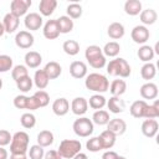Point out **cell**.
I'll list each match as a JSON object with an SVG mask.
<instances>
[{"mask_svg": "<svg viewBox=\"0 0 159 159\" xmlns=\"http://www.w3.org/2000/svg\"><path fill=\"white\" fill-rule=\"evenodd\" d=\"M84 86H86L87 89L101 94V93H104V92L108 91L109 81L107 80V77L104 75L98 73V72H92V73L86 76Z\"/></svg>", "mask_w": 159, "mask_h": 159, "instance_id": "cell-1", "label": "cell"}, {"mask_svg": "<svg viewBox=\"0 0 159 159\" xmlns=\"http://www.w3.org/2000/svg\"><path fill=\"white\" fill-rule=\"evenodd\" d=\"M84 57L91 67L101 70L107 65V58L102 52V48L97 45H89L84 51Z\"/></svg>", "mask_w": 159, "mask_h": 159, "instance_id": "cell-2", "label": "cell"}, {"mask_svg": "<svg viewBox=\"0 0 159 159\" xmlns=\"http://www.w3.org/2000/svg\"><path fill=\"white\" fill-rule=\"evenodd\" d=\"M107 73L111 76H118L120 78H127L130 76L132 70L127 60L122 57H116L114 60H111L107 65Z\"/></svg>", "mask_w": 159, "mask_h": 159, "instance_id": "cell-3", "label": "cell"}, {"mask_svg": "<svg viewBox=\"0 0 159 159\" xmlns=\"http://www.w3.org/2000/svg\"><path fill=\"white\" fill-rule=\"evenodd\" d=\"M29 142L30 137L26 132L20 130L12 135L10 143V153L11 154H27L29 150Z\"/></svg>", "mask_w": 159, "mask_h": 159, "instance_id": "cell-4", "label": "cell"}, {"mask_svg": "<svg viewBox=\"0 0 159 159\" xmlns=\"http://www.w3.org/2000/svg\"><path fill=\"white\" fill-rule=\"evenodd\" d=\"M82 149V144L77 139H63L61 140L57 152L60 155L65 159H72L77 153H80Z\"/></svg>", "mask_w": 159, "mask_h": 159, "instance_id": "cell-5", "label": "cell"}, {"mask_svg": "<svg viewBox=\"0 0 159 159\" xmlns=\"http://www.w3.org/2000/svg\"><path fill=\"white\" fill-rule=\"evenodd\" d=\"M72 129L75 132V134L80 138H87L93 133L94 129V124L92 123V120L87 117H78L72 125Z\"/></svg>", "mask_w": 159, "mask_h": 159, "instance_id": "cell-6", "label": "cell"}, {"mask_svg": "<svg viewBox=\"0 0 159 159\" xmlns=\"http://www.w3.org/2000/svg\"><path fill=\"white\" fill-rule=\"evenodd\" d=\"M32 5L31 0H12L10 2V12L16 17H21L27 14L29 7Z\"/></svg>", "mask_w": 159, "mask_h": 159, "instance_id": "cell-7", "label": "cell"}, {"mask_svg": "<svg viewBox=\"0 0 159 159\" xmlns=\"http://www.w3.org/2000/svg\"><path fill=\"white\" fill-rule=\"evenodd\" d=\"M149 36H150V32H149L148 27L143 26V25H137L130 31L132 40L139 45H145V42L149 40Z\"/></svg>", "mask_w": 159, "mask_h": 159, "instance_id": "cell-8", "label": "cell"}, {"mask_svg": "<svg viewBox=\"0 0 159 159\" xmlns=\"http://www.w3.org/2000/svg\"><path fill=\"white\" fill-rule=\"evenodd\" d=\"M34 42H35L34 35L27 30H21L15 35V43L20 48L27 50L34 45Z\"/></svg>", "mask_w": 159, "mask_h": 159, "instance_id": "cell-9", "label": "cell"}, {"mask_svg": "<svg viewBox=\"0 0 159 159\" xmlns=\"http://www.w3.org/2000/svg\"><path fill=\"white\" fill-rule=\"evenodd\" d=\"M42 22H43V19H42V16L39 12L26 14L25 15V19H24L25 27L27 30H30V31H37V30H40L41 26H42Z\"/></svg>", "mask_w": 159, "mask_h": 159, "instance_id": "cell-10", "label": "cell"}, {"mask_svg": "<svg viewBox=\"0 0 159 159\" xmlns=\"http://www.w3.org/2000/svg\"><path fill=\"white\" fill-rule=\"evenodd\" d=\"M42 32H43V36L47 40H55V39H57L60 36V30H58V25H57L56 19L55 20H47L45 22V25H43Z\"/></svg>", "mask_w": 159, "mask_h": 159, "instance_id": "cell-11", "label": "cell"}, {"mask_svg": "<svg viewBox=\"0 0 159 159\" xmlns=\"http://www.w3.org/2000/svg\"><path fill=\"white\" fill-rule=\"evenodd\" d=\"M70 75L73 78L81 80L87 76V65L83 61H73L70 65Z\"/></svg>", "mask_w": 159, "mask_h": 159, "instance_id": "cell-12", "label": "cell"}, {"mask_svg": "<svg viewBox=\"0 0 159 159\" xmlns=\"http://www.w3.org/2000/svg\"><path fill=\"white\" fill-rule=\"evenodd\" d=\"M71 111L73 114L81 117L88 111V102L84 97H76L71 102Z\"/></svg>", "mask_w": 159, "mask_h": 159, "instance_id": "cell-13", "label": "cell"}, {"mask_svg": "<svg viewBox=\"0 0 159 159\" xmlns=\"http://www.w3.org/2000/svg\"><path fill=\"white\" fill-rule=\"evenodd\" d=\"M107 129L118 137V135H122L125 133L127 123L122 118H113V119H109V122L107 123Z\"/></svg>", "mask_w": 159, "mask_h": 159, "instance_id": "cell-14", "label": "cell"}, {"mask_svg": "<svg viewBox=\"0 0 159 159\" xmlns=\"http://www.w3.org/2000/svg\"><path fill=\"white\" fill-rule=\"evenodd\" d=\"M142 133L147 138H154L159 129V123L157 119H145L142 123Z\"/></svg>", "mask_w": 159, "mask_h": 159, "instance_id": "cell-15", "label": "cell"}, {"mask_svg": "<svg viewBox=\"0 0 159 159\" xmlns=\"http://www.w3.org/2000/svg\"><path fill=\"white\" fill-rule=\"evenodd\" d=\"M68 111H70V102L66 98L61 97V98H57V99L53 101V103H52V112L56 116L63 117V116H66L68 113Z\"/></svg>", "mask_w": 159, "mask_h": 159, "instance_id": "cell-16", "label": "cell"}, {"mask_svg": "<svg viewBox=\"0 0 159 159\" xmlns=\"http://www.w3.org/2000/svg\"><path fill=\"white\" fill-rule=\"evenodd\" d=\"M19 24H20L19 17H16L15 15H12L11 12H7L4 16V19H2V25H4L5 32H7V34H14L17 30Z\"/></svg>", "mask_w": 159, "mask_h": 159, "instance_id": "cell-17", "label": "cell"}, {"mask_svg": "<svg viewBox=\"0 0 159 159\" xmlns=\"http://www.w3.org/2000/svg\"><path fill=\"white\" fill-rule=\"evenodd\" d=\"M139 93L144 99H155L158 97V86L153 82H147L140 87Z\"/></svg>", "mask_w": 159, "mask_h": 159, "instance_id": "cell-18", "label": "cell"}, {"mask_svg": "<svg viewBox=\"0 0 159 159\" xmlns=\"http://www.w3.org/2000/svg\"><path fill=\"white\" fill-rule=\"evenodd\" d=\"M106 106L108 107L109 112H111V113H114V114H119V113L124 112V109H125V103H124V101L120 99V97H114V96H112V97L107 101Z\"/></svg>", "mask_w": 159, "mask_h": 159, "instance_id": "cell-19", "label": "cell"}, {"mask_svg": "<svg viewBox=\"0 0 159 159\" xmlns=\"http://www.w3.org/2000/svg\"><path fill=\"white\" fill-rule=\"evenodd\" d=\"M25 66L27 68H37L42 62V56L37 51H29L25 53Z\"/></svg>", "mask_w": 159, "mask_h": 159, "instance_id": "cell-20", "label": "cell"}, {"mask_svg": "<svg viewBox=\"0 0 159 159\" xmlns=\"http://www.w3.org/2000/svg\"><path fill=\"white\" fill-rule=\"evenodd\" d=\"M43 71L46 72V75H47V77H48L50 80H56V78H58V77L61 76V73H62V67H61V65H60L58 62H56V61H50V62H47V63L45 65Z\"/></svg>", "mask_w": 159, "mask_h": 159, "instance_id": "cell-21", "label": "cell"}, {"mask_svg": "<svg viewBox=\"0 0 159 159\" xmlns=\"http://www.w3.org/2000/svg\"><path fill=\"white\" fill-rule=\"evenodd\" d=\"M139 19L143 26H149L157 22L158 14L154 9H145V10H142V12L139 14Z\"/></svg>", "mask_w": 159, "mask_h": 159, "instance_id": "cell-22", "label": "cell"}, {"mask_svg": "<svg viewBox=\"0 0 159 159\" xmlns=\"http://www.w3.org/2000/svg\"><path fill=\"white\" fill-rule=\"evenodd\" d=\"M99 140H101V144L103 147V149H111L113 148V145L116 144V140H117V135L113 134L111 130L106 129L103 130L99 135H98Z\"/></svg>", "mask_w": 159, "mask_h": 159, "instance_id": "cell-23", "label": "cell"}, {"mask_svg": "<svg viewBox=\"0 0 159 159\" xmlns=\"http://www.w3.org/2000/svg\"><path fill=\"white\" fill-rule=\"evenodd\" d=\"M57 7L56 0H41L39 4V10L41 16H51Z\"/></svg>", "mask_w": 159, "mask_h": 159, "instance_id": "cell-24", "label": "cell"}, {"mask_svg": "<svg viewBox=\"0 0 159 159\" xmlns=\"http://www.w3.org/2000/svg\"><path fill=\"white\" fill-rule=\"evenodd\" d=\"M107 34H108V36L112 40H119V39H122L124 36L125 30H124L123 24H120V22H112L108 26V29H107Z\"/></svg>", "mask_w": 159, "mask_h": 159, "instance_id": "cell-25", "label": "cell"}, {"mask_svg": "<svg viewBox=\"0 0 159 159\" xmlns=\"http://www.w3.org/2000/svg\"><path fill=\"white\" fill-rule=\"evenodd\" d=\"M147 104H148V103H147L144 99L134 101V102L130 104V107H129V113H130V116L134 117V118H143Z\"/></svg>", "mask_w": 159, "mask_h": 159, "instance_id": "cell-26", "label": "cell"}, {"mask_svg": "<svg viewBox=\"0 0 159 159\" xmlns=\"http://www.w3.org/2000/svg\"><path fill=\"white\" fill-rule=\"evenodd\" d=\"M34 84L39 88V89H45L47 86H48V82H50V78L47 77L46 72L43 70H36L35 71V75H34Z\"/></svg>", "mask_w": 159, "mask_h": 159, "instance_id": "cell-27", "label": "cell"}, {"mask_svg": "<svg viewBox=\"0 0 159 159\" xmlns=\"http://www.w3.org/2000/svg\"><path fill=\"white\" fill-rule=\"evenodd\" d=\"M57 21V25H58V30H60V34H68L73 30L75 27V24H73V20L70 19L67 15H62L60 16L58 19H56Z\"/></svg>", "mask_w": 159, "mask_h": 159, "instance_id": "cell-28", "label": "cell"}, {"mask_svg": "<svg viewBox=\"0 0 159 159\" xmlns=\"http://www.w3.org/2000/svg\"><path fill=\"white\" fill-rule=\"evenodd\" d=\"M112 93V96L114 97H120L122 94L125 93L127 91V83L124 80H113L112 83L109 84V88H108Z\"/></svg>", "mask_w": 159, "mask_h": 159, "instance_id": "cell-29", "label": "cell"}, {"mask_svg": "<svg viewBox=\"0 0 159 159\" xmlns=\"http://www.w3.org/2000/svg\"><path fill=\"white\" fill-rule=\"evenodd\" d=\"M124 12L129 16H135L142 12V2L139 0H127L124 2Z\"/></svg>", "mask_w": 159, "mask_h": 159, "instance_id": "cell-30", "label": "cell"}, {"mask_svg": "<svg viewBox=\"0 0 159 159\" xmlns=\"http://www.w3.org/2000/svg\"><path fill=\"white\" fill-rule=\"evenodd\" d=\"M55 140V137H53V133L51 130H41L39 134H37V144L42 148H46V147H50Z\"/></svg>", "mask_w": 159, "mask_h": 159, "instance_id": "cell-31", "label": "cell"}, {"mask_svg": "<svg viewBox=\"0 0 159 159\" xmlns=\"http://www.w3.org/2000/svg\"><path fill=\"white\" fill-rule=\"evenodd\" d=\"M137 55H138L139 60L143 61V62H145V63H147V62H150V61L154 58V56H155L153 47L149 46V45H142V46L139 47Z\"/></svg>", "mask_w": 159, "mask_h": 159, "instance_id": "cell-32", "label": "cell"}, {"mask_svg": "<svg viewBox=\"0 0 159 159\" xmlns=\"http://www.w3.org/2000/svg\"><path fill=\"white\" fill-rule=\"evenodd\" d=\"M155 75H157V67H155L154 63L147 62V63H144L142 66V68H140V76H142L143 80L150 82V80H153L155 77Z\"/></svg>", "mask_w": 159, "mask_h": 159, "instance_id": "cell-33", "label": "cell"}, {"mask_svg": "<svg viewBox=\"0 0 159 159\" xmlns=\"http://www.w3.org/2000/svg\"><path fill=\"white\" fill-rule=\"evenodd\" d=\"M120 51V45L117 41H109L102 48V52L106 57H117Z\"/></svg>", "mask_w": 159, "mask_h": 159, "instance_id": "cell-34", "label": "cell"}, {"mask_svg": "<svg viewBox=\"0 0 159 159\" xmlns=\"http://www.w3.org/2000/svg\"><path fill=\"white\" fill-rule=\"evenodd\" d=\"M87 102H88V107H91L92 109L98 111V109H102V108L106 106L107 99H106V97H104L103 94L96 93V94L91 96V97H89V99H88Z\"/></svg>", "mask_w": 159, "mask_h": 159, "instance_id": "cell-35", "label": "cell"}, {"mask_svg": "<svg viewBox=\"0 0 159 159\" xmlns=\"http://www.w3.org/2000/svg\"><path fill=\"white\" fill-rule=\"evenodd\" d=\"M109 113L104 109H98L93 113L92 116V123L97 124V125H107V123L109 122Z\"/></svg>", "mask_w": 159, "mask_h": 159, "instance_id": "cell-36", "label": "cell"}, {"mask_svg": "<svg viewBox=\"0 0 159 159\" xmlns=\"http://www.w3.org/2000/svg\"><path fill=\"white\" fill-rule=\"evenodd\" d=\"M62 50L68 56H76L80 52V43L76 40H66L62 43Z\"/></svg>", "mask_w": 159, "mask_h": 159, "instance_id": "cell-37", "label": "cell"}, {"mask_svg": "<svg viewBox=\"0 0 159 159\" xmlns=\"http://www.w3.org/2000/svg\"><path fill=\"white\" fill-rule=\"evenodd\" d=\"M66 12H67V16L73 20V19H80L82 16L83 10H82V6L78 2H71V4L67 5Z\"/></svg>", "mask_w": 159, "mask_h": 159, "instance_id": "cell-38", "label": "cell"}, {"mask_svg": "<svg viewBox=\"0 0 159 159\" xmlns=\"http://www.w3.org/2000/svg\"><path fill=\"white\" fill-rule=\"evenodd\" d=\"M159 117V102L155 101L153 104H147L143 118L145 119H155Z\"/></svg>", "mask_w": 159, "mask_h": 159, "instance_id": "cell-39", "label": "cell"}, {"mask_svg": "<svg viewBox=\"0 0 159 159\" xmlns=\"http://www.w3.org/2000/svg\"><path fill=\"white\" fill-rule=\"evenodd\" d=\"M29 76V70L25 65H16L12 67L11 70V77L15 82H17L19 80H21L22 77Z\"/></svg>", "mask_w": 159, "mask_h": 159, "instance_id": "cell-40", "label": "cell"}, {"mask_svg": "<svg viewBox=\"0 0 159 159\" xmlns=\"http://www.w3.org/2000/svg\"><path fill=\"white\" fill-rule=\"evenodd\" d=\"M20 123L25 129H31L36 125V117L31 112H26L20 117Z\"/></svg>", "mask_w": 159, "mask_h": 159, "instance_id": "cell-41", "label": "cell"}, {"mask_svg": "<svg viewBox=\"0 0 159 159\" xmlns=\"http://www.w3.org/2000/svg\"><path fill=\"white\" fill-rule=\"evenodd\" d=\"M34 98L36 99L37 104H39V108H43L46 107L48 103H50V96L46 91H42V89H39L37 92H35L34 94Z\"/></svg>", "mask_w": 159, "mask_h": 159, "instance_id": "cell-42", "label": "cell"}, {"mask_svg": "<svg viewBox=\"0 0 159 159\" xmlns=\"http://www.w3.org/2000/svg\"><path fill=\"white\" fill-rule=\"evenodd\" d=\"M32 86H34V81H32V78H31L30 76L22 77L21 80H19V81L16 82V87H17V89L21 91L22 93L29 92V91L32 88Z\"/></svg>", "mask_w": 159, "mask_h": 159, "instance_id": "cell-43", "label": "cell"}, {"mask_svg": "<svg viewBox=\"0 0 159 159\" xmlns=\"http://www.w3.org/2000/svg\"><path fill=\"white\" fill-rule=\"evenodd\" d=\"M43 155H45V150L39 144L31 145L27 150V157L30 159H43Z\"/></svg>", "mask_w": 159, "mask_h": 159, "instance_id": "cell-44", "label": "cell"}, {"mask_svg": "<svg viewBox=\"0 0 159 159\" xmlns=\"http://www.w3.org/2000/svg\"><path fill=\"white\" fill-rule=\"evenodd\" d=\"M14 62L9 55H0V73H5L12 70Z\"/></svg>", "mask_w": 159, "mask_h": 159, "instance_id": "cell-45", "label": "cell"}, {"mask_svg": "<svg viewBox=\"0 0 159 159\" xmlns=\"http://www.w3.org/2000/svg\"><path fill=\"white\" fill-rule=\"evenodd\" d=\"M86 148H87V150H89V152H92V153H97V152H99V150L103 149V147H102L101 140H99L98 137H92V138H89V139L86 142Z\"/></svg>", "mask_w": 159, "mask_h": 159, "instance_id": "cell-46", "label": "cell"}, {"mask_svg": "<svg viewBox=\"0 0 159 159\" xmlns=\"http://www.w3.org/2000/svg\"><path fill=\"white\" fill-rule=\"evenodd\" d=\"M27 96L25 94H17L15 98H14V106L15 108L17 109H26L27 107Z\"/></svg>", "mask_w": 159, "mask_h": 159, "instance_id": "cell-47", "label": "cell"}, {"mask_svg": "<svg viewBox=\"0 0 159 159\" xmlns=\"http://www.w3.org/2000/svg\"><path fill=\"white\" fill-rule=\"evenodd\" d=\"M12 135L6 129H0V147H6L11 143Z\"/></svg>", "mask_w": 159, "mask_h": 159, "instance_id": "cell-48", "label": "cell"}, {"mask_svg": "<svg viewBox=\"0 0 159 159\" xmlns=\"http://www.w3.org/2000/svg\"><path fill=\"white\" fill-rule=\"evenodd\" d=\"M43 159H62V157L60 155V153H58L57 150L51 149V150H48V152L45 153Z\"/></svg>", "mask_w": 159, "mask_h": 159, "instance_id": "cell-49", "label": "cell"}, {"mask_svg": "<svg viewBox=\"0 0 159 159\" xmlns=\"http://www.w3.org/2000/svg\"><path fill=\"white\" fill-rule=\"evenodd\" d=\"M26 109H29L30 112H31V111H36V109H39V104H37L36 99L34 98V96H31V97L27 98V107H26Z\"/></svg>", "mask_w": 159, "mask_h": 159, "instance_id": "cell-50", "label": "cell"}, {"mask_svg": "<svg viewBox=\"0 0 159 159\" xmlns=\"http://www.w3.org/2000/svg\"><path fill=\"white\" fill-rule=\"evenodd\" d=\"M118 154L114 150H107L102 154V159H117Z\"/></svg>", "mask_w": 159, "mask_h": 159, "instance_id": "cell-51", "label": "cell"}, {"mask_svg": "<svg viewBox=\"0 0 159 159\" xmlns=\"http://www.w3.org/2000/svg\"><path fill=\"white\" fill-rule=\"evenodd\" d=\"M9 158V153L4 147H0V159H7Z\"/></svg>", "mask_w": 159, "mask_h": 159, "instance_id": "cell-52", "label": "cell"}, {"mask_svg": "<svg viewBox=\"0 0 159 159\" xmlns=\"http://www.w3.org/2000/svg\"><path fill=\"white\" fill-rule=\"evenodd\" d=\"M10 159H29L27 154H11Z\"/></svg>", "mask_w": 159, "mask_h": 159, "instance_id": "cell-53", "label": "cell"}, {"mask_svg": "<svg viewBox=\"0 0 159 159\" xmlns=\"http://www.w3.org/2000/svg\"><path fill=\"white\" fill-rule=\"evenodd\" d=\"M72 159H88V157H87V154H84V153L80 152V153H77Z\"/></svg>", "mask_w": 159, "mask_h": 159, "instance_id": "cell-54", "label": "cell"}, {"mask_svg": "<svg viewBox=\"0 0 159 159\" xmlns=\"http://www.w3.org/2000/svg\"><path fill=\"white\" fill-rule=\"evenodd\" d=\"M4 34H5V29H4L2 22H0V37H2V36H4Z\"/></svg>", "mask_w": 159, "mask_h": 159, "instance_id": "cell-55", "label": "cell"}, {"mask_svg": "<svg viewBox=\"0 0 159 159\" xmlns=\"http://www.w3.org/2000/svg\"><path fill=\"white\" fill-rule=\"evenodd\" d=\"M117 159H127V158H125V157H122V155H118Z\"/></svg>", "mask_w": 159, "mask_h": 159, "instance_id": "cell-56", "label": "cell"}, {"mask_svg": "<svg viewBox=\"0 0 159 159\" xmlns=\"http://www.w3.org/2000/svg\"><path fill=\"white\" fill-rule=\"evenodd\" d=\"M1 88H2V80L0 78V89H1Z\"/></svg>", "mask_w": 159, "mask_h": 159, "instance_id": "cell-57", "label": "cell"}]
</instances>
